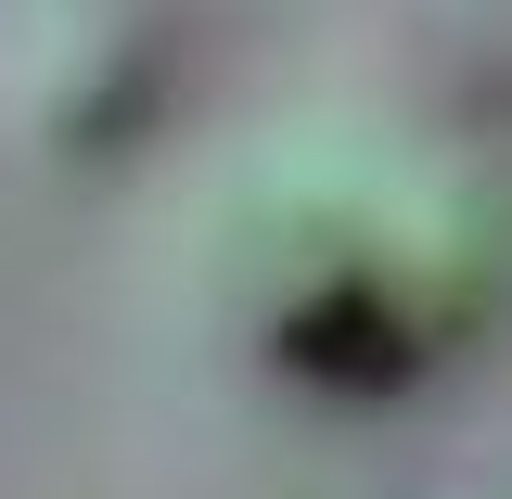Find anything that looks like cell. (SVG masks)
I'll return each mask as SVG.
<instances>
[{
  "label": "cell",
  "instance_id": "cell-1",
  "mask_svg": "<svg viewBox=\"0 0 512 499\" xmlns=\"http://www.w3.org/2000/svg\"><path fill=\"white\" fill-rule=\"evenodd\" d=\"M218 295L295 384H410L461 333V218L397 154H282L218 231Z\"/></svg>",
  "mask_w": 512,
  "mask_h": 499
}]
</instances>
